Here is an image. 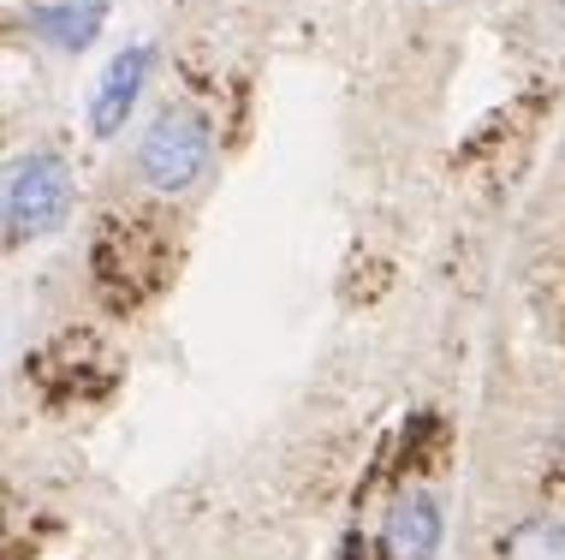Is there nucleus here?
Segmentation results:
<instances>
[{"label":"nucleus","instance_id":"nucleus-2","mask_svg":"<svg viewBox=\"0 0 565 560\" xmlns=\"http://www.w3.org/2000/svg\"><path fill=\"white\" fill-rule=\"evenodd\" d=\"M167 268V239L149 221H108L96 233V251H89V275H96L102 298H114L119 310L143 305L161 286Z\"/></svg>","mask_w":565,"mask_h":560},{"label":"nucleus","instance_id":"nucleus-4","mask_svg":"<svg viewBox=\"0 0 565 560\" xmlns=\"http://www.w3.org/2000/svg\"><path fill=\"white\" fill-rule=\"evenodd\" d=\"M149 66H156V54H149L143 42H137V49H119L108 60V72L96 78V96H89V131H96V138H114L131 119L137 96H143V84H149Z\"/></svg>","mask_w":565,"mask_h":560},{"label":"nucleus","instance_id":"nucleus-6","mask_svg":"<svg viewBox=\"0 0 565 560\" xmlns=\"http://www.w3.org/2000/svg\"><path fill=\"white\" fill-rule=\"evenodd\" d=\"M42 364H60V393H102V382H114L108 358H102V346L89 340V335L54 340Z\"/></svg>","mask_w":565,"mask_h":560},{"label":"nucleus","instance_id":"nucleus-7","mask_svg":"<svg viewBox=\"0 0 565 560\" xmlns=\"http://www.w3.org/2000/svg\"><path fill=\"white\" fill-rule=\"evenodd\" d=\"M102 19H108V0H60V7H42L36 12V30L54 42V49L78 54V49L96 42Z\"/></svg>","mask_w":565,"mask_h":560},{"label":"nucleus","instance_id":"nucleus-5","mask_svg":"<svg viewBox=\"0 0 565 560\" xmlns=\"http://www.w3.org/2000/svg\"><path fill=\"white\" fill-rule=\"evenodd\" d=\"M440 537H447V513L429 489H411L393 501L387 525H381V554L387 560H435Z\"/></svg>","mask_w":565,"mask_h":560},{"label":"nucleus","instance_id":"nucleus-3","mask_svg":"<svg viewBox=\"0 0 565 560\" xmlns=\"http://www.w3.org/2000/svg\"><path fill=\"white\" fill-rule=\"evenodd\" d=\"M66 209H72V173L60 156H24L7 173V239L12 245L54 233L66 221Z\"/></svg>","mask_w":565,"mask_h":560},{"label":"nucleus","instance_id":"nucleus-8","mask_svg":"<svg viewBox=\"0 0 565 560\" xmlns=\"http://www.w3.org/2000/svg\"><path fill=\"white\" fill-rule=\"evenodd\" d=\"M507 560H565V525L559 519H530L507 542Z\"/></svg>","mask_w":565,"mask_h":560},{"label":"nucleus","instance_id":"nucleus-1","mask_svg":"<svg viewBox=\"0 0 565 560\" xmlns=\"http://www.w3.org/2000/svg\"><path fill=\"white\" fill-rule=\"evenodd\" d=\"M209 161H215V131H209V119L196 108H167L137 138V173H143V186L156 197L191 191L209 173Z\"/></svg>","mask_w":565,"mask_h":560}]
</instances>
